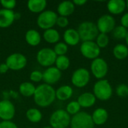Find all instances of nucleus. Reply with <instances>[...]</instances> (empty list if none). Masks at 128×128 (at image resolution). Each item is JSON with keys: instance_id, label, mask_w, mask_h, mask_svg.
I'll use <instances>...</instances> for the list:
<instances>
[{"instance_id": "obj_1", "label": "nucleus", "mask_w": 128, "mask_h": 128, "mask_svg": "<svg viewBox=\"0 0 128 128\" xmlns=\"http://www.w3.org/2000/svg\"><path fill=\"white\" fill-rule=\"evenodd\" d=\"M33 99L34 104L39 107L50 106L56 99V90L52 86L45 83L39 85L36 87Z\"/></svg>"}, {"instance_id": "obj_2", "label": "nucleus", "mask_w": 128, "mask_h": 128, "mask_svg": "<svg viewBox=\"0 0 128 128\" xmlns=\"http://www.w3.org/2000/svg\"><path fill=\"white\" fill-rule=\"evenodd\" d=\"M80 40L84 41H94L99 34L97 25L91 21H85L80 24L77 28Z\"/></svg>"}, {"instance_id": "obj_3", "label": "nucleus", "mask_w": 128, "mask_h": 128, "mask_svg": "<svg viewBox=\"0 0 128 128\" xmlns=\"http://www.w3.org/2000/svg\"><path fill=\"white\" fill-rule=\"evenodd\" d=\"M71 117L65 110L59 109L54 111L50 117V126L52 128H68Z\"/></svg>"}, {"instance_id": "obj_4", "label": "nucleus", "mask_w": 128, "mask_h": 128, "mask_svg": "<svg viewBox=\"0 0 128 128\" xmlns=\"http://www.w3.org/2000/svg\"><path fill=\"white\" fill-rule=\"evenodd\" d=\"M93 94L100 100H108L112 95V88L107 80H99L93 87Z\"/></svg>"}, {"instance_id": "obj_5", "label": "nucleus", "mask_w": 128, "mask_h": 128, "mask_svg": "<svg viewBox=\"0 0 128 128\" xmlns=\"http://www.w3.org/2000/svg\"><path fill=\"white\" fill-rule=\"evenodd\" d=\"M58 14L52 10H45L40 13L37 18V24L41 29L47 30L52 28L56 25Z\"/></svg>"}, {"instance_id": "obj_6", "label": "nucleus", "mask_w": 128, "mask_h": 128, "mask_svg": "<svg viewBox=\"0 0 128 128\" xmlns=\"http://www.w3.org/2000/svg\"><path fill=\"white\" fill-rule=\"evenodd\" d=\"M57 56L51 48L44 47L40 49L36 56L38 63L44 68H50L55 64Z\"/></svg>"}, {"instance_id": "obj_7", "label": "nucleus", "mask_w": 128, "mask_h": 128, "mask_svg": "<svg viewBox=\"0 0 128 128\" xmlns=\"http://www.w3.org/2000/svg\"><path fill=\"white\" fill-rule=\"evenodd\" d=\"M70 127V128H94V124L90 114L86 112H80L72 116Z\"/></svg>"}, {"instance_id": "obj_8", "label": "nucleus", "mask_w": 128, "mask_h": 128, "mask_svg": "<svg viewBox=\"0 0 128 128\" xmlns=\"http://www.w3.org/2000/svg\"><path fill=\"white\" fill-rule=\"evenodd\" d=\"M11 70H20L27 64L26 57L20 52H14L9 55L4 62Z\"/></svg>"}, {"instance_id": "obj_9", "label": "nucleus", "mask_w": 128, "mask_h": 128, "mask_svg": "<svg viewBox=\"0 0 128 128\" xmlns=\"http://www.w3.org/2000/svg\"><path fill=\"white\" fill-rule=\"evenodd\" d=\"M91 71L93 76L99 80H103L108 73V64L102 58H97L91 63Z\"/></svg>"}, {"instance_id": "obj_10", "label": "nucleus", "mask_w": 128, "mask_h": 128, "mask_svg": "<svg viewBox=\"0 0 128 128\" xmlns=\"http://www.w3.org/2000/svg\"><path fill=\"white\" fill-rule=\"evenodd\" d=\"M89 81L90 73L84 68L76 69L71 76V82L76 88H83L86 86Z\"/></svg>"}, {"instance_id": "obj_11", "label": "nucleus", "mask_w": 128, "mask_h": 128, "mask_svg": "<svg viewBox=\"0 0 128 128\" xmlns=\"http://www.w3.org/2000/svg\"><path fill=\"white\" fill-rule=\"evenodd\" d=\"M80 52L85 58L94 60L99 57L100 48L94 41H84L81 44Z\"/></svg>"}, {"instance_id": "obj_12", "label": "nucleus", "mask_w": 128, "mask_h": 128, "mask_svg": "<svg viewBox=\"0 0 128 128\" xmlns=\"http://www.w3.org/2000/svg\"><path fill=\"white\" fill-rule=\"evenodd\" d=\"M96 25L99 32L107 34L112 32L116 28V20L112 15L104 14L98 20Z\"/></svg>"}, {"instance_id": "obj_13", "label": "nucleus", "mask_w": 128, "mask_h": 128, "mask_svg": "<svg viewBox=\"0 0 128 128\" xmlns=\"http://www.w3.org/2000/svg\"><path fill=\"white\" fill-rule=\"evenodd\" d=\"M16 113L14 104L9 100H0V119L2 121H11Z\"/></svg>"}, {"instance_id": "obj_14", "label": "nucleus", "mask_w": 128, "mask_h": 128, "mask_svg": "<svg viewBox=\"0 0 128 128\" xmlns=\"http://www.w3.org/2000/svg\"><path fill=\"white\" fill-rule=\"evenodd\" d=\"M62 78V71L54 66L47 68L43 72V81L45 84L52 86L57 83Z\"/></svg>"}, {"instance_id": "obj_15", "label": "nucleus", "mask_w": 128, "mask_h": 128, "mask_svg": "<svg viewBox=\"0 0 128 128\" xmlns=\"http://www.w3.org/2000/svg\"><path fill=\"white\" fill-rule=\"evenodd\" d=\"M14 21L15 20L14 10L4 8L0 9V28H8L14 23Z\"/></svg>"}, {"instance_id": "obj_16", "label": "nucleus", "mask_w": 128, "mask_h": 128, "mask_svg": "<svg viewBox=\"0 0 128 128\" xmlns=\"http://www.w3.org/2000/svg\"><path fill=\"white\" fill-rule=\"evenodd\" d=\"M64 42L68 46H76L80 41V38L77 30L74 28H68L63 34Z\"/></svg>"}, {"instance_id": "obj_17", "label": "nucleus", "mask_w": 128, "mask_h": 128, "mask_svg": "<svg viewBox=\"0 0 128 128\" xmlns=\"http://www.w3.org/2000/svg\"><path fill=\"white\" fill-rule=\"evenodd\" d=\"M96 98L93 93L85 92L81 94L77 99V102L82 108H90L93 106L96 103Z\"/></svg>"}, {"instance_id": "obj_18", "label": "nucleus", "mask_w": 128, "mask_h": 128, "mask_svg": "<svg viewBox=\"0 0 128 128\" xmlns=\"http://www.w3.org/2000/svg\"><path fill=\"white\" fill-rule=\"evenodd\" d=\"M126 8V2L124 0H110L107 2V9L112 14H120Z\"/></svg>"}, {"instance_id": "obj_19", "label": "nucleus", "mask_w": 128, "mask_h": 128, "mask_svg": "<svg viewBox=\"0 0 128 128\" xmlns=\"http://www.w3.org/2000/svg\"><path fill=\"white\" fill-rule=\"evenodd\" d=\"M75 10V5L71 1H63L57 7V12L59 16L68 17L71 15Z\"/></svg>"}, {"instance_id": "obj_20", "label": "nucleus", "mask_w": 128, "mask_h": 128, "mask_svg": "<svg viewBox=\"0 0 128 128\" xmlns=\"http://www.w3.org/2000/svg\"><path fill=\"white\" fill-rule=\"evenodd\" d=\"M26 43L32 46H37L41 42V35L36 29H28L25 34Z\"/></svg>"}, {"instance_id": "obj_21", "label": "nucleus", "mask_w": 128, "mask_h": 128, "mask_svg": "<svg viewBox=\"0 0 128 128\" xmlns=\"http://www.w3.org/2000/svg\"><path fill=\"white\" fill-rule=\"evenodd\" d=\"M91 116L94 124L96 125H103L108 119V112L102 107L96 109Z\"/></svg>"}, {"instance_id": "obj_22", "label": "nucleus", "mask_w": 128, "mask_h": 128, "mask_svg": "<svg viewBox=\"0 0 128 128\" xmlns=\"http://www.w3.org/2000/svg\"><path fill=\"white\" fill-rule=\"evenodd\" d=\"M47 5L46 0H29L27 2L28 10L33 14H40L45 10Z\"/></svg>"}, {"instance_id": "obj_23", "label": "nucleus", "mask_w": 128, "mask_h": 128, "mask_svg": "<svg viewBox=\"0 0 128 128\" xmlns=\"http://www.w3.org/2000/svg\"><path fill=\"white\" fill-rule=\"evenodd\" d=\"M74 94V90L71 86L64 85L62 86L56 90V98L61 100L65 101L69 100Z\"/></svg>"}, {"instance_id": "obj_24", "label": "nucleus", "mask_w": 128, "mask_h": 128, "mask_svg": "<svg viewBox=\"0 0 128 128\" xmlns=\"http://www.w3.org/2000/svg\"><path fill=\"white\" fill-rule=\"evenodd\" d=\"M60 38V34L58 32V30L53 28L45 30L43 33V38L48 44H56L59 42Z\"/></svg>"}, {"instance_id": "obj_25", "label": "nucleus", "mask_w": 128, "mask_h": 128, "mask_svg": "<svg viewBox=\"0 0 128 128\" xmlns=\"http://www.w3.org/2000/svg\"><path fill=\"white\" fill-rule=\"evenodd\" d=\"M36 87L31 82H23L19 86V92L20 94L25 98L33 97Z\"/></svg>"}, {"instance_id": "obj_26", "label": "nucleus", "mask_w": 128, "mask_h": 128, "mask_svg": "<svg viewBox=\"0 0 128 128\" xmlns=\"http://www.w3.org/2000/svg\"><path fill=\"white\" fill-rule=\"evenodd\" d=\"M26 116L28 122L34 123V124L39 123L42 120V118H43V115L40 110H39L37 108L28 109L26 112Z\"/></svg>"}, {"instance_id": "obj_27", "label": "nucleus", "mask_w": 128, "mask_h": 128, "mask_svg": "<svg viewBox=\"0 0 128 128\" xmlns=\"http://www.w3.org/2000/svg\"><path fill=\"white\" fill-rule=\"evenodd\" d=\"M112 52L116 58L124 60L128 56V47L123 44H118L114 46Z\"/></svg>"}, {"instance_id": "obj_28", "label": "nucleus", "mask_w": 128, "mask_h": 128, "mask_svg": "<svg viewBox=\"0 0 128 128\" xmlns=\"http://www.w3.org/2000/svg\"><path fill=\"white\" fill-rule=\"evenodd\" d=\"M70 59L67 56H57L55 65L56 68H58L60 71L66 70L69 67H70Z\"/></svg>"}, {"instance_id": "obj_29", "label": "nucleus", "mask_w": 128, "mask_h": 128, "mask_svg": "<svg viewBox=\"0 0 128 128\" xmlns=\"http://www.w3.org/2000/svg\"><path fill=\"white\" fill-rule=\"evenodd\" d=\"M80 109L81 106H80L79 103L76 100H73L67 104L65 110L70 116H74L80 112Z\"/></svg>"}, {"instance_id": "obj_30", "label": "nucleus", "mask_w": 128, "mask_h": 128, "mask_svg": "<svg viewBox=\"0 0 128 128\" xmlns=\"http://www.w3.org/2000/svg\"><path fill=\"white\" fill-rule=\"evenodd\" d=\"M128 32V29L126 28L123 27L122 26H118L113 29L112 35L116 39L122 40V39H125Z\"/></svg>"}, {"instance_id": "obj_31", "label": "nucleus", "mask_w": 128, "mask_h": 128, "mask_svg": "<svg viewBox=\"0 0 128 128\" xmlns=\"http://www.w3.org/2000/svg\"><path fill=\"white\" fill-rule=\"evenodd\" d=\"M52 50H54L57 56H66V53L68 51V46L64 42H58L55 44Z\"/></svg>"}, {"instance_id": "obj_32", "label": "nucleus", "mask_w": 128, "mask_h": 128, "mask_svg": "<svg viewBox=\"0 0 128 128\" xmlns=\"http://www.w3.org/2000/svg\"><path fill=\"white\" fill-rule=\"evenodd\" d=\"M110 42V38L107 35V34H104V33H99L98 36L96 38V44L101 49V48H105L107 46Z\"/></svg>"}, {"instance_id": "obj_33", "label": "nucleus", "mask_w": 128, "mask_h": 128, "mask_svg": "<svg viewBox=\"0 0 128 128\" xmlns=\"http://www.w3.org/2000/svg\"><path fill=\"white\" fill-rule=\"evenodd\" d=\"M116 92L119 98H127L128 96V86L126 84H120L116 87Z\"/></svg>"}, {"instance_id": "obj_34", "label": "nucleus", "mask_w": 128, "mask_h": 128, "mask_svg": "<svg viewBox=\"0 0 128 128\" xmlns=\"http://www.w3.org/2000/svg\"><path fill=\"white\" fill-rule=\"evenodd\" d=\"M29 79L33 82H40L43 80V72L40 70H33L29 76Z\"/></svg>"}, {"instance_id": "obj_35", "label": "nucleus", "mask_w": 128, "mask_h": 128, "mask_svg": "<svg viewBox=\"0 0 128 128\" xmlns=\"http://www.w3.org/2000/svg\"><path fill=\"white\" fill-rule=\"evenodd\" d=\"M0 4L4 9L13 10L16 5V2L15 0H1Z\"/></svg>"}, {"instance_id": "obj_36", "label": "nucleus", "mask_w": 128, "mask_h": 128, "mask_svg": "<svg viewBox=\"0 0 128 128\" xmlns=\"http://www.w3.org/2000/svg\"><path fill=\"white\" fill-rule=\"evenodd\" d=\"M69 24V20L68 19V17L65 16H58L56 20V25L60 27V28H65L68 26Z\"/></svg>"}, {"instance_id": "obj_37", "label": "nucleus", "mask_w": 128, "mask_h": 128, "mask_svg": "<svg viewBox=\"0 0 128 128\" xmlns=\"http://www.w3.org/2000/svg\"><path fill=\"white\" fill-rule=\"evenodd\" d=\"M0 128H18V126L12 121H2Z\"/></svg>"}, {"instance_id": "obj_38", "label": "nucleus", "mask_w": 128, "mask_h": 128, "mask_svg": "<svg viewBox=\"0 0 128 128\" xmlns=\"http://www.w3.org/2000/svg\"><path fill=\"white\" fill-rule=\"evenodd\" d=\"M121 26L128 28V12L124 14L121 18Z\"/></svg>"}, {"instance_id": "obj_39", "label": "nucleus", "mask_w": 128, "mask_h": 128, "mask_svg": "<svg viewBox=\"0 0 128 128\" xmlns=\"http://www.w3.org/2000/svg\"><path fill=\"white\" fill-rule=\"evenodd\" d=\"M8 70H9V68L5 63L0 64V74H4Z\"/></svg>"}, {"instance_id": "obj_40", "label": "nucleus", "mask_w": 128, "mask_h": 128, "mask_svg": "<svg viewBox=\"0 0 128 128\" xmlns=\"http://www.w3.org/2000/svg\"><path fill=\"white\" fill-rule=\"evenodd\" d=\"M86 2H87L86 0H74L73 1V3L74 4V5H76V6H82Z\"/></svg>"}, {"instance_id": "obj_41", "label": "nucleus", "mask_w": 128, "mask_h": 128, "mask_svg": "<svg viewBox=\"0 0 128 128\" xmlns=\"http://www.w3.org/2000/svg\"><path fill=\"white\" fill-rule=\"evenodd\" d=\"M21 18V14L20 13H15L14 12V20H20Z\"/></svg>"}, {"instance_id": "obj_42", "label": "nucleus", "mask_w": 128, "mask_h": 128, "mask_svg": "<svg viewBox=\"0 0 128 128\" xmlns=\"http://www.w3.org/2000/svg\"><path fill=\"white\" fill-rule=\"evenodd\" d=\"M125 41H126V44H127V46L128 47V34H127V36H126V38H125Z\"/></svg>"}, {"instance_id": "obj_43", "label": "nucleus", "mask_w": 128, "mask_h": 128, "mask_svg": "<svg viewBox=\"0 0 128 128\" xmlns=\"http://www.w3.org/2000/svg\"><path fill=\"white\" fill-rule=\"evenodd\" d=\"M43 128H52V127H50V126H45V127H44Z\"/></svg>"}, {"instance_id": "obj_44", "label": "nucleus", "mask_w": 128, "mask_h": 128, "mask_svg": "<svg viewBox=\"0 0 128 128\" xmlns=\"http://www.w3.org/2000/svg\"><path fill=\"white\" fill-rule=\"evenodd\" d=\"M126 8H128V0L126 2Z\"/></svg>"}, {"instance_id": "obj_45", "label": "nucleus", "mask_w": 128, "mask_h": 128, "mask_svg": "<svg viewBox=\"0 0 128 128\" xmlns=\"http://www.w3.org/2000/svg\"></svg>"}]
</instances>
